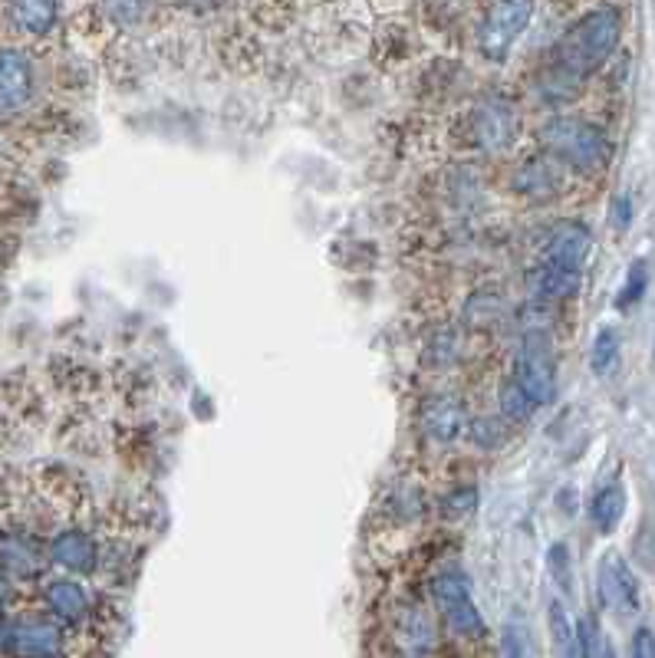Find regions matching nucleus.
<instances>
[{
	"instance_id": "nucleus-1",
	"label": "nucleus",
	"mask_w": 655,
	"mask_h": 658,
	"mask_svg": "<svg viewBox=\"0 0 655 658\" xmlns=\"http://www.w3.org/2000/svg\"><path fill=\"white\" fill-rule=\"evenodd\" d=\"M623 33V17L616 7H597L580 17L550 50L547 73L541 76V92L550 102L574 99L583 83L613 56Z\"/></svg>"
},
{
	"instance_id": "nucleus-4",
	"label": "nucleus",
	"mask_w": 655,
	"mask_h": 658,
	"mask_svg": "<svg viewBox=\"0 0 655 658\" xmlns=\"http://www.w3.org/2000/svg\"><path fill=\"white\" fill-rule=\"evenodd\" d=\"M514 379L534 398V405L554 402V395H557V365H554V352H550L547 332L534 329V332L524 336L521 352H517V365H514Z\"/></svg>"
},
{
	"instance_id": "nucleus-27",
	"label": "nucleus",
	"mask_w": 655,
	"mask_h": 658,
	"mask_svg": "<svg viewBox=\"0 0 655 658\" xmlns=\"http://www.w3.org/2000/svg\"><path fill=\"white\" fill-rule=\"evenodd\" d=\"M3 646H10V629L0 623V649H3Z\"/></svg>"
},
{
	"instance_id": "nucleus-25",
	"label": "nucleus",
	"mask_w": 655,
	"mask_h": 658,
	"mask_svg": "<svg viewBox=\"0 0 655 658\" xmlns=\"http://www.w3.org/2000/svg\"><path fill=\"white\" fill-rule=\"evenodd\" d=\"M109 3V13L119 20V23H135L142 13H145V3L149 0H106Z\"/></svg>"
},
{
	"instance_id": "nucleus-10",
	"label": "nucleus",
	"mask_w": 655,
	"mask_h": 658,
	"mask_svg": "<svg viewBox=\"0 0 655 658\" xmlns=\"http://www.w3.org/2000/svg\"><path fill=\"white\" fill-rule=\"evenodd\" d=\"M53 563L66 567L69 573H92L96 570V540L83 530H63L50 544Z\"/></svg>"
},
{
	"instance_id": "nucleus-20",
	"label": "nucleus",
	"mask_w": 655,
	"mask_h": 658,
	"mask_svg": "<svg viewBox=\"0 0 655 658\" xmlns=\"http://www.w3.org/2000/svg\"><path fill=\"white\" fill-rule=\"evenodd\" d=\"M620 359V336L616 329H603L593 342V355H590V365L593 372H610Z\"/></svg>"
},
{
	"instance_id": "nucleus-7",
	"label": "nucleus",
	"mask_w": 655,
	"mask_h": 658,
	"mask_svg": "<svg viewBox=\"0 0 655 658\" xmlns=\"http://www.w3.org/2000/svg\"><path fill=\"white\" fill-rule=\"evenodd\" d=\"M600 596L603 606L613 613H636L640 610V583L633 567L620 553H607L600 563Z\"/></svg>"
},
{
	"instance_id": "nucleus-16",
	"label": "nucleus",
	"mask_w": 655,
	"mask_h": 658,
	"mask_svg": "<svg viewBox=\"0 0 655 658\" xmlns=\"http://www.w3.org/2000/svg\"><path fill=\"white\" fill-rule=\"evenodd\" d=\"M10 649L20 656H56L59 652V636L56 629L43 623H26L10 629Z\"/></svg>"
},
{
	"instance_id": "nucleus-3",
	"label": "nucleus",
	"mask_w": 655,
	"mask_h": 658,
	"mask_svg": "<svg viewBox=\"0 0 655 658\" xmlns=\"http://www.w3.org/2000/svg\"><path fill=\"white\" fill-rule=\"evenodd\" d=\"M534 17V0H494L488 10L481 30H478V50L491 63H504L524 30L531 26Z\"/></svg>"
},
{
	"instance_id": "nucleus-21",
	"label": "nucleus",
	"mask_w": 655,
	"mask_h": 658,
	"mask_svg": "<svg viewBox=\"0 0 655 658\" xmlns=\"http://www.w3.org/2000/svg\"><path fill=\"white\" fill-rule=\"evenodd\" d=\"M646 290H649V267H646L643 261H636L633 271H630V277H626V284H623L620 307H633V304H640Z\"/></svg>"
},
{
	"instance_id": "nucleus-5",
	"label": "nucleus",
	"mask_w": 655,
	"mask_h": 658,
	"mask_svg": "<svg viewBox=\"0 0 655 658\" xmlns=\"http://www.w3.org/2000/svg\"><path fill=\"white\" fill-rule=\"evenodd\" d=\"M435 600H438L448 626L458 636H481L484 633L481 613H478V606L471 600V590H468V577H461V573H441L435 580Z\"/></svg>"
},
{
	"instance_id": "nucleus-15",
	"label": "nucleus",
	"mask_w": 655,
	"mask_h": 658,
	"mask_svg": "<svg viewBox=\"0 0 655 658\" xmlns=\"http://www.w3.org/2000/svg\"><path fill=\"white\" fill-rule=\"evenodd\" d=\"M623 514H626V491H623L620 481H613V484H607V487H600V491L593 494L590 520H593V527H597L600 534H613V530L620 527Z\"/></svg>"
},
{
	"instance_id": "nucleus-8",
	"label": "nucleus",
	"mask_w": 655,
	"mask_h": 658,
	"mask_svg": "<svg viewBox=\"0 0 655 658\" xmlns=\"http://www.w3.org/2000/svg\"><path fill=\"white\" fill-rule=\"evenodd\" d=\"M33 99V63L23 50H0V112H20Z\"/></svg>"
},
{
	"instance_id": "nucleus-13",
	"label": "nucleus",
	"mask_w": 655,
	"mask_h": 658,
	"mask_svg": "<svg viewBox=\"0 0 655 658\" xmlns=\"http://www.w3.org/2000/svg\"><path fill=\"white\" fill-rule=\"evenodd\" d=\"M422 425L432 438L438 441H451L458 438V431L465 428V408L451 398V395H438L425 405L422 412Z\"/></svg>"
},
{
	"instance_id": "nucleus-17",
	"label": "nucleus",
	"mask_w": 655,
	"mask_h": 658,
	"mask_svg": "<svg viewBox=\"0 0 655 658\" xmlns=\"http://www.w3.org/2000/svg\"><path fill=\"white\" fill-rule=\"evenodd\" d=\"M517 188H521L524 195H544V198H547V195H557V188H560V172H557L554 162L534 158L531 165L521 168Z\"/></svg>"
},
{
	"instance_id": "nucleus-24",
	"label": "nucleus",
	"mask_w": 655,
	"mask_h": 658,
	"mask_svg": "<svg viewBox=\"0 0 655 658\" xmlns=\"http://www.w3.org/2000/svg\"><path fill=\"white\" fill-rule=\"evenodd\" d=\"M3 563H7V567H13V570H17L20 577H23V573H33V570H36V560L30 557V550H26L23 544H10V547L3 550Z\"/></svg>"
},
{
	"instance_id": "nucleus-19",
	"label": "nucleus",
	"mask_w": 655,
	"mask_h": 658,
	"mask_svg": "<svg viewBox=\"0 0 655 658\" xmlns=\"http://www.w3.org/2000/svg\"><path fill=\"white\" fill-rule=\"evenodd\" d=\"M501 408H504L507 418L524 421V418H531V412H534L537 405H534V398L517 385V379H511V382L501 388Z\"/></svg>"
},
{
	"instance_id": "nucleus-11",
	"label": "nucleus",
	"mask_w": 655,
	"mask_h": 658,
	"mask_svg": "<svg viewBox=\"0 0 655 658\" xmlns=\"http://www.w3.org/2000/svg\"><path fill=\"white\" fill-rule=\"evenodd\" d=\"M527 284H531V294H534V297H544V300H567V297H577V290H580V271L560 267V264H550V261H541V267L531 271Z\"/></svg>"
},
{
	"instance_id": "nucleus-2",
	"label": "nucleus",
	"mask_w": 655,
	"mask_h": 658,
	"mask_svg": "<svg viewBox=\"0 0 655 658\" xmlns=\"http://www.w3.org/2000/svg\"><path fill=\"white\" fill-rule=\"evenodd\" d=\"M541 145L560 162L570 165L577 172H600L607 168L613 145L607 139V132L587 119H574V116H557L541 129Z\"/></svg>"
},
{
	"instance_id": "nucleus-28",
	"label": "nucleus",
	"mask_w": 655,
	"mask_h": 658,
	"mask_svg": "<svg viewBox=\"0 0 655 658\" xmlns=\"http://www.w3.org/2000/svg\"><path fill=\"white\" fill-rule=\"evenodd\" d=\"M7 600V583H3V577H0V603Z\"/></svg>"
},
{
	"instance_id": "nucleus-26",
	"label": "nucleus",
	"mask_w": 655,
	"mask_h": 658,
	"mask_svg": "<svg viewBox=\"0 0 655 658\" xmlns=\"http://www.w3.org/2000/svg\"><path fill=\"white\" fill-rule=\"evenodd\" d=\"M633 656L655 658V633L653 629H640V633L633 636Z\"/></svg>"
},
{
	"instance_id": "nucleus-12",
	"label": "nucleus",
	"mask_w": 655,
	"mask_h": 658,
	"mask_svg": "<svg viewBox=\"0 0 655 658\" xmlns=\"http://www.w3.org/2000/svg\"><path fill=\"white\" fill-rule=\"evenodd\" d=\"M7 10H10V20L20 33H30V36H43L56 26V17H59V7L56 0H7Z\"/></svg>"
},
{
	"instance_id": "nucleus-23",
	"label": "nucleus",
	"mask_w": 655,
	"mask_h": 658,
	"mask_svg": "<svg viewBox=\"0 0 655 658\" xmlns=\"http://www.w3.org/2000/svg\"><path fill=\"white\" fill-rule=\"evenodd\" d=\"M547 567H550L554 580H557L564 590H570V580H574V573H570V553H567V547H564V544H554V547H550V553H547Z\"/></svg>"
},
{
	"instance_id": "nucleus-9",
	"label": "nucleus",
	"mask_w": 655,
	"mask_h": 658,
	"mask_svg": "<svg viewBox=\"0 0 655 658\" xmlns=\"http://www.w3.org/2000/svg\"><path fill=\"white\" fill-rule=\"evenodd\" d=\"M590 248H593L590 231H587L583 224H577V221H564V224H557V228L547 234L544 261L580 271L583 261H587V254H590Z\"/></svg>"
},
{
	"instance_id": "nucleus-14",
	"label": "nucleus",
	"mask_w": 655,
	"mask_h": 658,
	"mask_svg": "<svg viewBox=\"0 0 655 658\" xmlns=\"http://www.w3.org/2000/svg\"><path fill=\"white\" fill-rule=\"evenodd\" d=\"M50 613L63 623H79L89 610V600H86V590L73 580H53L43 593Z\"/></svg>"
},
{
	"instance_id": "nucleus-22",
	"label": "nucleus",
	"mask_w": 655,
	"mask_h": 658,
	"mask_svg": "<svg viewBox=\"0 0 655 658\" xmlns=\"http://www.w3.org/2000/svg\"><path fill=\"white\" fill-rule=\"evenodd\" d=\"M577 643H580V656H603V652H610L603 646V633H600V623L593 616H587V619L577 623Z\"/></svg>"
},
{
	"instance_id": "nucleus-18",
	"label": "nucleus",
	"mask_w": 655,
	"mask_h": 658,
	"mask_svg": "<svg viewBox=\"0 0 655 658\" xmlns=\"http://www.w3.org/2000/svg\"><path fill=\"white\" fill-rule=\"evenodd\" d=\"M550 633H554V643H557V652L560 656H580V643H577V626L570 623L564 603H550Z\"/></svg>"
},
{
	"instance_id": "nucleus-6",
	"label": "nucleus",
	"mask_w": 655,
	"mask_h": 658,
	"mask_svg": "<svg viewBox=\"0 0 655 658\" xmlns=\"http://www.w3.org/2000/svg\"><path fill=\"white\" fill-rule=\"evenodd\" d=\"M471 125H474V139H478L484 149H491V152H504V149L517 139V132H521V119H517L514 106L504 102V99H488V102H481V106L474 109Z\"/></svg>"
}]
</instances>
